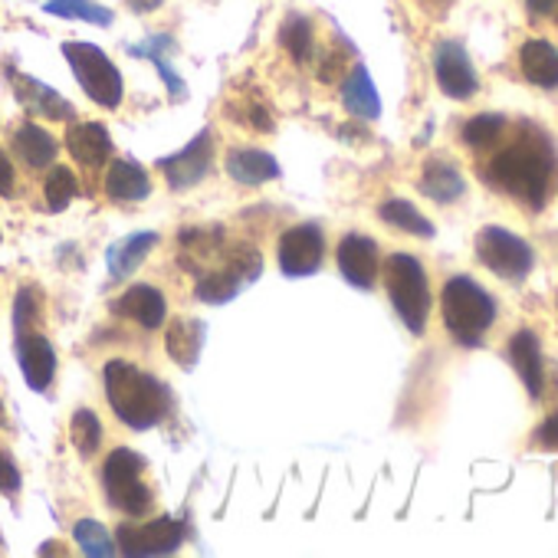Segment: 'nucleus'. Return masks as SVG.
Masks as SVG:
<instances>
[{
    "label": "nucleus",
    "mask_w": 558,
    "mask_h": 558,
    "mask_svg": "<svg viewBox=\"0 0 558 558\" xmlns=\"http://www.w3.org/2000/svg\"><path fill=\"white\" fill-rule=\"evenodd\" d=\"M551 171H555L551 142L538 129L522 125L519 135L493 155V161L486 168V181L496 184L499 191L525 201L529 207H542L545 194H548Z\"/></svg>",
    "instance_id": "f257e3e1"
},
{
    "label": "nucleus",
    "mask_w": 558,
    "mask_h": 558,
    "mask_svg": "<svg viewBox=\"0 0 558 558\" xmlns=\"http://www.w3.org/2000/svg\"><path fill=\"white\" fill-rule=\"evenodd\" d=\"M102 378H106V398L116 417L132 430H151L155 424H161V417L171 408L168 388L125 359L109 362Z\"/></svg>",
    "instance_id": "f03ea898"
},
{
    "label": "nucleus",
    "mask_w": 558,
    "mask_h": 558,
    "mask_svg": "<svg viewBox=\"0 0 558 558\" xmlns=\"http://www.w3.org/2000/svg\"><path fill=\"white\" fill-rule=\"evenodd\" d=\"M440 310H444V323L450 329V336L460 345H480L483 332L493 326L496 319V303L493 296L476 287L470 276H453L450 283L440 293Z\"/></svg>",
    "instance_id": "7ed1b4c3"
},
{
    "label": "nucleus",
    "mask_w": 558,
    "mask_h": 558,
    "mask_svg": "<svg viewBox=\"0 0 558 558\" xmlns=\"http://www.w3.org/2000/svg\"><path fill=\"white\" fill-rule=\"evenodd\" d=\"M385 287L388 296L404 319V326L421 336L430 316V290H427V272L411 253H395L385 263Z\"/></svg>",
    "instance_id": "20e7f679"
},
{
    "label": "nucleus",
    "mask_w": 558,
    "mask_h": 558,
    "mask_svg": "<svg viewBox=\"0 0 558 558\" xmlns=\"http://www.w3.org/2000/svg\"><path fill=\"white\" fill-rule=\"evenodd\" d=\"M263 272V256L256 246L240 243L230 253H220V266H210L197 279V300L210 306H223L250 290Z\"/></svg>",
    "instance_id": "39448f33"
},
{
    "label": "nucleus",
    "mask_w": 558,
    "mask_h": 558,
    "mask_svg": "<svg viewBox=\"0 0 558 558\" xmlns=\"http://www.w3.org/2000/svg\"><path fill=\"white\" fill-rule=\"evenodd\" d=\"M63 57L76 76V83L83 86V93L102 106V109H119L125 86H122V73L119 66L96 47V44H83V40H70L63 44Z\"/></svg>",
    "instance_id": "423d86ee"
},
{
    "label": "nucleus",
    "mask_w": 558,
    "mask_h": 558,
    "mask_svg": "<svg viewBox=\"0 0 558 558\" xmlns=\"http://www.w3.org/2000/svg\"><path fill=\"white\" fill-rule=\"evenodd\" d=\"M142 473H145V460L129 447L112 450L102 466L106 499L125 515H145L155 506V496H151L148 483L142 480Z\"/></svg>",
    "instance_id": "0eeeda50"
},
{
    "label": "nucleus",
    "mask_w": 558,
    "mask_h": 558,
    "mask_svg": "<svg viewBox=\"0 0 558 558\" xmlns=\"http://www.w3.org/2000/svg\"><path fill=\"white\" fill-rule=\"evenodd\" d=\"M476 253L486 269L509 279V283L529 276V269H532V246L502 227H483L476 236Z\"/></svg>",
    "instance_id": "6e6552de"
},
{
    "label": "nucleus",
    "mask_w": 558,
    "mask_h": 558,
    "mask_svg": "<svg viewBox=\"0 0 558 558\" xmlns=\"http://www.w3.org/2000/svg\"><path fill=\"white\" fill-rule=\"evenodd\" d=\"M158 168H161L165 181L171 184V191L197 187L214 168V132L210 129L197 132L178 155L158 158Z\"/></svg>",
    "instance_id": "1a4fd4ad"
},
{
    "label": "nucleus",
    "mask_w": 558,
    "mask_h": 558,
    "mask_svg": "<svg viewBox=\"0 0 558 558\" xmlns=\"http://www.w3.org/2000/svg\"><path fill=\"white\" fill-rule=\"evenodd\" d=\"M323 256H326V236L316 223L290 227L276 246L279 269L287 276H313L323 266Z\"/></svg>",
    "instance_id": "9d476101"
},
{
    "label": "nucleus",
    "mask_w": 558,
    "mask_h": 558,
    "mask_svg": "<svg viewBox=\"0 0 558 558\" xmlns=\"http://www.w3.org/2000/svg\"><path fill=\"white\" fill-rule=\"evenodd\" d=\"M184 542V525L178 519H151L142 525H119L116 545L125 555H171Z\"/></svg>",
    "instance_id": "9b49d317"
},
{
    "label": "nucleus",
    "mask_w": 558,
    "mask_h": 558,
    "mask_svg": "<svg viewBox=\"0 0 558 558\" xmlns=\"http://www.w3.org/2000/svg\"><path fill=\"white\" fill-rule=\"evenodd\" d=\"M434 73H437V83L444 89V96L450 99H470L476 93V73H473V63L466 57V50L457 44V40H444L437 44V53H434Z\"/></svg>",
    "instance_id": "f8f14e48"
},
{
    "label": "nucleus",
    "mask_w": 558,
    "mask_h": 558,
    "mask_svg": "<svg viewBox=\"0 0 558 558\" xmlns=\"http://www.w3.org/2000/svg\"><path fill=\"white\" fill-rule=\"evenodd\" d=\"M339 269L355 290H372L378 279V243L362 233H349L339 243Z\"/></svg>",
    "instance_id": "ddd939ff"
},
{
    "label": "nucleus",
    "mask_w": 558,
    "mask_h": 558,
    "mask_svg": "<svg viewBox=\"0 0 558 558\" xmlns=\"http://www.w3.org/2000/svg\"><path fill=\"white\" fill-rule=\"evenodd\" d=\"M8 80H11V86H14V96L21 99V106H27L34 116H44V119H57V122H73L76 119V112H73V106L57 93V89H50V86H44L40 80H34V76H24V73H14V70H8Z\"/></svg>",
    "instance_id": "4468645a"
},
{
    "label": "nucleus",
    "mask_w": 558,
    "mask_h": 558,
    "mask_svg": "<svg viewBox=\"0 0 558 558\" xmlns=\"http://www.w3.org/2000/svg\"><path fill=\"white\" fill-rule=\"evenodd\" d=\"M17 362L34 391L50 388V381L57 375V349L44 336H37V332L17 336Z\"/></svg>",
    "instance_id": "2eb2a0df"
},
{
    "label": "nucleus",
    "mask_w": 558,
    "mask_h": 558,
    "mask_svg": "<svg viewBox=\"0 0 558 558\" xmlns=\"http://www.w3.org/2000/svg\"><path fill=\"white\" fill-rule=\"evenodd\" d=\"M66 148L83 168H102L112 155V138L109 129L99 122H70L66 129Z\"/></svg>",
    "instance_id": "dca6fc26"
},
{
    "label": "nucleus",
    "mask_w": 558,
    "mask_h": 558,
    "mask_svg": "<svg viewBox=\"0 0 558 558\" xmlns=\"http://www.w3.org/2000/svg\"><path fill=\"white\" fill-rule=\"evenodd\" d=\"M161 243L158 233L151 230H142V233H129L122 240H116L106 253V266H109V276L112 279H129L135 276V269L148 259V253Z\"/></svg>",
    "instance_id": "f3484780"
},
{
    "label": "nucleus",
    "mask_w": 558,
    "mask_h": 558,
    "mask_svg": "<svg viewBox=\"0 0 558 558\" xmlns=\"http://www.w3.org/2000/svg\"><path fill=\"white\" fill-rule=\"evenodd\" d=\"M204 339H207V326L201 319H191V316H178L168 323V332H165V349L168 355L174 359V365L181 368H194L197 359H201V349H204Z\"/></svg>",
    "instance_id": "a211bd4d"
},
{
    "label": "nucleus",
    "mask_w": 558,
    "mask_h": 558,
    "mask_svg": "<svg viewBox=\"0 0 558 558\" xmlns=\"http://www.w3.org/2000/svg\"><path fill=\"white\" fill-rule=\"evenodd\" d=\"M223 253V227H187L181 230V266L204 272Z\"/></svg>",
    "instance_id": "6ab92c4d"
},
{
    "label": "nucleus",
    "mask_w": 558,
    "mask_h": 558,
    "mask_svg": "<svg viewBox=\"0 0 558 558\" xmlns=\"http://www.w3.org/2000/svg\"><path fill=\"white\" fill-rule=\"evenodd\" d=\"M227 174L236 181V184H266V181H276L279 178V161L259 148H233L223 161Z\"/></svg>",
    "instance_id": "aec40b11"
},
{
    "label": "nucleus",
    "mask_w": 558,
    "mask_h": 558,
    "mask_svg": "<svg viewBox=\"0 0 558 558\" xmlns=\"http://www.w3.org/2000/svg\"><path fill=\"white\" fill-rule=\"evenodd\" d=\"M116 313L135 319L145 329H161L165 316H168V300L155 290V287H132L122 300H116Z\"/></svg>",
    "instance_id": "412c9836"
},
{
    "label": "nucleus",
    "mask_w": 558,
    "mask_h": 558,
    "mask_svg": "<svg viewBox=\"0 0 558 558\" xmlns=\"http://www.w3.org/2000/svg\"><path fill=\"white\" fill-rule=\"evenodd\" d=\"M106 194L119 204H129V201H145L151 194V181H148V171L138 165V161H129V158H119L109 165L106 171Z\"/></svg>",
    "instance_id": "4be33fe9"
},
{
    "label": "nucleus",
    "mask_w": 558,
    "mask_h": 558,
    "mask_svg": "<svg viewBox=\"0 0 558 558\" xmlns=\"http://www.w3.org/2000/svg\"><path fill=\"white\" fill-rule=\"evenodd\" d=\"M522 76L538 89H558V50L548 40H529L519 53Z\"/></svg>",
    "instance_id": "5701e85b"
},
{
    "label": "nucleus",
    "mask_w": 558,
    "mask_h": 558,
    "mask_svg": "<svg viewBox=\"0 0 558 558\" xmlns=\"http://www.w3.org/2000/svg\"><path fill=\"white\" fill-rule=\"evenodd\" d=\"M509 362L519 372V378L525 381L529 395L542 398V385H545L542 381V349H538V339L529 329H522V332H515L509 339Z\"/></svg>",
    "instance_id": "b1692460"
},
{
    "label": "nucleus",
    "mask_w": 558,
    "mask_h": 558,
    "mask_svg": "<svg viewBox=\"0 0 558 558\" xmlns=\"http://www.w3.org/2000/svg\"><path fill=\"white\" fill-rule=\"evenodd\" d=\"M14 151H17V158H21L27 168H37V171H44V168H50V165L57 161V142H53V135L44 132V129L34 125V122H24V125L17 129V135H14Z\"/></svg>",
    "instance_id": "393cba45"
},
{
    "label": "nucleus",
    "mask_w": 558,
    "mask_h": 558,
    "mask_svg": "<svg viewBox=\"0 0 558 558\" xmlns=\"http://www.w3.org/2000/svg\"><path fill=\"white\" fill-rule=\"evenodd\" d=\"M129 53H132V57H142V60H151V63L158 66V73H161V80H165V86H168V96H171L174 102H181V99L187 96L184 80H181V76L171 70V63H168V53H174V40H171V37H148V40L135 44V47H129Z\"/></svg>",
    "instance_id": "a878e982"
},
{
    "label": "nucleus",
    "mask_w": 558,
    "mask_h": 558,
    "mask_svg": "<svg viewBox=\"0 0 558 558\" xmlns=\"http://www.w3.org/2000/svg\"><path fill=\"white\" fill-rule=\"evenodd\" d=\"M342 106L355 116V119H378L381 116V99H378V89L368 76L365 66H355L352 76L345 80L342 86Z\"/></svg>",
    "instance_id": "bb28decb"
},
{
    "label": "nucleus",
    "mask_w": 558,
    "mask_h": 558,
    "mask_svg": "<svg viewBox=\"0 0 558 558\" xmlns=\"http://www.w3.org/2000/svg\"><path fill=\"white\" fill-rule=\"evenodd\" d=\"M279 44H283V50L296 63H310L313 53H316V31L303 14H290L283 21V27H279Z\"/></svg>",
    "instance_id": "cd10ccee"
},
{
    "label": "nucleus",
    "mask_w": 558,
    "mask_h": 558,
    "mask_svg": "<svg viewBox=\"0 0 558 558\" xmlns=\"http://www.w3.org/2000/svg\"><path fill=\"white\" fill-rule=\"evenodd\" d=\"M378 217H381L385 223H391V227L404 230V233H414V236H434L430 220H427V217L411 204V201H404V197H391V201H385V204L378 207Z\"/></svg>",
    "instance_id": "c85d7f7f"
},
{
    "label": "nucleus",
    "mask_w": 558,
    "mask_h": 558,
    "mask_svg": "<svg viewBox=\"0 0 558 558\" xmlns=\"http://www.w3.org/2000/svg\"><path fill=\"white\" fill-rule=\"evenodd\" d=\"M421 191L427 197L440 201V204H450V201H457L463 194V178L444 161H427L424 178H421Z\"/></svg>",
    "instance_id": "c756f323"
},
{
    "label": "nucleus",
    "mask_w": 558,
    "mask_h": 558,
    "mask_svg": "<svg viewBox=\"0 0 558 558\" xmlns=\"http://www.w3.org/2000/svg\"><path fill=\"white\" fill-rule=\"evenodd\" d=\"M47 14L63 17V21H83L93 27H112V11L96 4V0H47Z\"/></svg>",
    "instance_id": "7c9ffc66"
},
{
    "label": "nucleus",
    "mask_w": 558,
    "mask_h": 558,
    "mask_svg": "<svg viewBox=\"0 0 558 558\" xmlns=\"http://www.w3.org/2000/svg\"><path fill=\"white\" fill-rule=\"evenodd\" d=\"M73 535H76L80 548H83L86 555H93V558H106V555H116V551H119L116 535H109V529H106L102 522H96V519L76 522Z\"/></svg>",
    "instance_id": "2f4dec72"
},
{
    "label": "nucleus",
    "mask_w": 558,
    "mask_h": 558,
    "mask_svg": "<svg viewBox=\"0 0 558 558\" xmlns=\"http://www.w3.org/2000/svg\"><path fill=\"white\" fill-rule=\"evenodd\" d=\"M70 437H73V447L83 453V457H93L102 444V424L99 417L89 411V408H80L70 421Z\"/></svg>",
    "instance_id": "473e14b6"
},
{
    "label": "nucleus",
    "mask_w": 558,
    "mask_h": 558,
    "mask_svg": "<svg viewBox=\"0 0 558 558\" xmlns=\"http://www.w3.org/2000/svg\"><path fill=\"white\" fill-rule=\"evenodd\" d=\"M44 191H47V204H50V210H66V207H70V201L80 194V181H76L73 168L57 165V168L47 174Z\"/></svg>",
    "instance_id": "72a5a7b5"
},
{
    "label": "nucleus",
    "mask_w": 558,
    "mask_h": 558,
    "mask_svg": "<svg viewBox=\"0 0 558 558\" xmlns=\"http://www.w3.org/2000/svg\"><path fill=\"white\" fill-rule=\"evenodd\" d=\"M499 135H502V119L499 116H473L463 125V142L470 148H489V145H496Z\"/></svg>",
    "instance_id": "f704fd0d"
},
{
    "label": "nucleus",
    "mask_w": 558,
    "mask_h": 558,
    "mask_svg": "<svg viewBox=\"0 0 558 558\" xmlns=\"http://www.w3.org/2000/svg\"><path fill=\"white\" fill-rule=\"evenodd\" d=\"M40 296H37V290H31V287H24L21 293H17V306H14V329H17V336H27V332H34V326H37V319H40Z\"/></svg>",
    "instance_id": "c9c22d12"
},
{
    "label": "nucleus",
    "mask_w": 558,
    "mask_h": 558,
    "mask_svg": "<svg viewBox=\"0 0 558 558\" xmlns=\"http://www.w3.org/2000/svg\"><path fill=\"white\" fill-rule=\"evenodd\" d=\"M17 489H21V470L4 450H0V493H17Z\"/></svg>",
    "instance_id": "e433bc0d"
},
{
    "label": "nucleus",
    "mask_w": 558,
    "mask_h": 558,
    "mask_svg": "<svg viewBox=\"0 0 558 558\" xmlns=\"http://www.w3.org/2000/svg\"><path fill=\"white\" fill-rule=\"evenodd\" d=\"M535 444L542 450H558V411L535 430Z\"/></svg>",
    "instance_id": "4c0bfd02"
},
{
    "label": "nucleus",
    "mask_w": 558,
    "mask_h": 558,
    "mask_svg": "<svg viewBox=\"0 0 558 558\" xmlns=\"http://www.w3.org/2000/svg\"><path fill=\"white\" fill-rule=\"evenodd\" d=\"M342 66H345V57H342V53H329V57L319 63V70H316V73H319V80H323V83H336V80H339V73H342Z\"/></svg>",
    "instance_id": "58836bf2"
},
{
    "label": "nucleus",
    "mask_w": 558,
    "mask_h": 558,
    "mask_svg": "<svg viewBox=\"0 0 558 558\" xmlns=\"http://www.w3.org/2000/svg\"><path fill=\"white\" fill-rule=\"evenodd\" d=\"M246 119H250V125H253L256 132H272V129H276V125H272V116H269V109H266L263 102H253L250 112H246Z\"/></svg>",
    "instance_id": "ea45409f"
},
{
    "label": "nucleus",
    "mask_w": 558,
    "mask_h": 558,
    "mask_svg": "<svg viewBox=\"0 0 558 558\" xmlns=\"http://www.w3.org/2000/svg\"><path fill=\"white\" fill-rule=\"evenodd\" d=\"M11 194H14V165L0 151V197H11Z\"/></svg>",
    "instance_id": "a19ab883"
},
{
    "label": "nucleus",
    "mask_w": 558,
    "mask_h": 558,
    "mask_svg": "<svg viewBox=\"0 0 558 558\" xmlns=\"http://www.w3.org/2000/svg\"><path fill=\"white\" fill-rule=\"evenodd\" d=\"M525 4H529V11H532L535 17H548V14L555 11L558 0H525Z\"/></svg>",
    "instance_id": "79ce46f5"
},
{
    "label": "nucleus",
    "mask_w": 558,
    "mask_h": 558,
    "mask_svg": "<svg viewBox=\"0 0 558 558\" xmlns=\"http://www.w3.org/2000/svg\"><path fill=\"white\" fill-rule=\"evenodd\" d=\"M129 4H132L135 11H151V8L161 4V0H129Z\"/></svg>",
    "instance_id": "37998d69"
},
{
    "label": "nucleus",
    "mask_w": 558,
    "mask_h": 558,
    "mask_svg": "<svg viewBox=\"0 0 558 558\" xmlns=\"http://www.w3.org/2000/svg\"><path fill=\"white\" fill-rule=\"evenodd\" d=\"M551 17H555V21H558V4H555V11H551Z\"/></svg>",
    "instance_id": "c03bdc74"
},
{
    "label": "nucleus",
    "mask_w": 558,
    "mask_h": 558,
    "mask_svg": "<svg viewBox=\"0 0 558 558\" xmlns=\"http://www.w3.org/2000/svg\"><path fill=\"white\" fill-rule=\"evenodd\" d=\"M0 411H4V408H0Z\"/></svg>",
    "instance_id": "a18cd8bd"
}]
</instances>
